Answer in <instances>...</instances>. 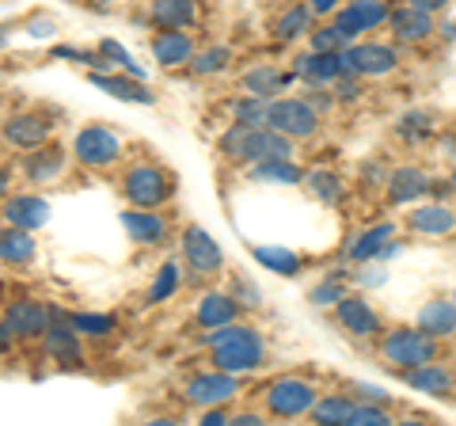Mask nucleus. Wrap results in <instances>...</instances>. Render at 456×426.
<instances>
[{"label":"nucleus","mask_w":456,"mask_h":426,"mask_svg":"<svg viewBox=\"0 0 456 426\" xmlns=\"http://www.w3.org/2000/svg\"><path fill=\"white\" fill-rule=\"evenodd\" d=\"M202 343L209 347V362L224 373H251L266 365V339L248 324H224L213 328Z\"/></svg>","instance_id":"obj_1"},{"label":"nucleus","mask_w":456,"mask_h":426,"mask_svg":"<svg viewBox=\"0 0 456 426\" xmlns=\"http://www.w3.org/2000/svg\"><path fill=\"white\" fill-rule=\"evenodd\" d=\"M380 358L399 373H407V369H419L437 358V339L426 335L419 324L415 328H392L380 339Z\"/></svg>","instance_id":"obj_2"},{"label":"nucleus","mask_w":456,"mask_h":426,"mask_svg":"<svg viewBox=\"0 0 456 426\" xmlns=\"http://www.w3.org/2000/svg\"><path fill=\"white\" fill-rule=\"evenodd\" d=\"M175 194V179L160 164H134L122 176V198L134 209H160Z\"/></svg>","instance_id":"obj_3"},{"label":"nucleus","mask_w":456,"mask_h":426,"mask_svg":"<svg viewBox=\"0 0 456 426\" xmlns=\"http://www.w3.org/2000/svg\"><path fill=\"white\" fill-rule=\"evenodd\" d=\"M320 400L316 385L308 377H274L270 385L263 389V407L270 411L274 419H301L312 411V404Z\"/></svg>","instance_id":"obj_4"},{"label":"nucleus","mask_w":456,"mask_h":426,"mask_svg":"<svg viewBox=\"0 0 456 426\" xmlns=\"http://www.w3.org/2000/svg\"><path fill=\"white\" fill-rule=\"evenodd\" d=\"M73 156H77V164L84 168H92V172H107V168H114L122 160V137L107 130V126H84V130L73 137Z\"/></svg>","instance_id":"obj_5"},{"label":"nucleus","mask_w":456,"mask_h":426,"mask_svg":"<svg viewBox=\"0 0 456 426\" xmlns=\"http://www.w3.org/2000/svg\"><path fill=\"white\" fill-rule=\"evenodd\" d=\"M179 244H183V263H187V271H191L194 282L224 274V255L217 248V240H213L202 225H187L183 236H179Z\"/></svg>","instance_id":"obj_6"},{"label":"nucleus","mask_w":456,"mask_h":426,"mask_svg":"<svg viewBox=\"0 0 456 426\" xmlns=\"http://www.w3.org/2000/svg\"><path fill=\"white\" fill-rule=\"evenodd\" d=\"M270 130H278L293 141H305L320 130V115L312 111V103L305 95H278L270 99Z\"/></svg>","instance_id":"obj_7"},{"label":"nucleus","mask_w":456,"mask_h":426,"mask_svg":"<svg viewBox=\"0 0 456 426\" xmlns=\"http://www.w3.org/2000/svg\"><path fill=\"white\" fill-rule=\"evenodd\" d=\"M46 358L65 365V369H80L84 365V347H80V332L73 328V316L50 305V328L42 335Z\"/></svg>","instance_id":"obj_8"},{"label":"nucleus","mask_w":456,"mask_h":426,"mask_svg":"<svg viewBox=\"0 0 456 426\" xmlns=\"http://www.w3.org/2000/svg\"><path fill=\"white\" fill-rule=\"evenodd\" d=\"M53 126H57V119H50L46 111H20V115L4 119V126H0V141H4L8 149L31 152V149L46 145V141L53 137Z\"/></svg>","instance_id":"obj_9"},{"label":"nucleus","mask_w":456,"mask_h":426,"mask_svg":"<svg viewBox=\"0 0 456 426\" xmlns=\"http://www.w3.org/2000/svg\"><path fill=\"white\" fill-rule=\"evenodd\" d=\"M191 407H217V404H232L240 396V373H224V369L213 365L209 373H198L187 381V389H183Z\"/></svg>","instance_id":"obj_10"},{"label":"nucleus","mask_w":456,"mask_h":426,"mask_svg":"<svg viewBox=\"0 0 456 426\" xmlns=\"http://www.w3.org/2000/svg\"><path fill=\"white\" fill-rule=\"evenodd\" d=\"M399 65L395 46H384V42H354V46L342 50V69L354 77H392Z\"/></svg>","instance_id":"obj_11"},{"label":"nucleus","mask_w":456,"mask_h":426,"mask_svg":"<svg viewBox=\"0 0 456 426\" xmlns=\"http://www.w3.org/2000/svg\"><path fill=\"white\" fill-rule=\"evenodd\" d=\"M388 16H392L388 0H350V4H342L335 12V23L342 31H350L354 38H362V35L380 31V27L388 23Z\"/></svg>","instance_id":"obj_12"},{"label":"nucleus","mask_w":456,"mask_h":426,"mask_svg":"<svg viewBox=\"0 0 456 426\" xmlns=\"http://www.w3.org/2000/svg\"><path fill=\"white\" fill-rule=\"evenodd\" d=\"M335 324L346 335L354 339H377L384 328H380V316H377V308L365 301V297L358 293H346L342 301L335 305Z\"/></svg>","instance_id":"obj_13"},{"label":"nucleus","mask_w":456,"mask_h":426,"mask_svg":"<svg viewBox=\"0 0 456 426\" xmlns=\"http://www.w3.org/2000/svg\"><path fill=\"white\" fill-rule=\"evenodd\" d=\"M65 164H69V149L57 145V141H46V145H38L23 156V176L35 187H46V183H57L65 176Z\"/></svg>","instance_id":"obj_14"},{"label":"nucleus","mask_w":456,"mask_h":426,"mask_svg":"<svg viewBox=\"0 0 456 426\" xmlns=\"http://www.w3.org/2000/svg\"><path fill=\"white\" fill-rule=\"evenodd\" d=\"M4 320H8V328L16 332L20 343H27V339H42L50 328V305L35 301V297H20V301L4 305Z\"/></svg>","instance_id":"obj_15"},{"label":"nucleus","mask_w":456,"mask_h":426,"mask_svg":"<svg viewBox=\"0 0 456 426\" xmlns=\"http://www.w3.org/2000/svg\"><path fill=\"white\" fill-rule=\"evenodd\" d=\"M88 80L99 92H107L110 99H122V103H152L156 92L145 84V77L134 73H110V69H92Z\"/></svg>","instance_id":"obj_16"},{"label":"nucleus","mask_w":456,"mask_h":426,"mask_svg":"<svg viewBox=\"0 0 456 426\" xmlns=\"http://www.w3.org/2000/svg\"><path fill=\"white\" fill-rule=\"evenodd\" d=\"M297 149H293V137H285L278 130H251L248 141H244V156H240V164H263V160H293Z\"/></svg>","instance_id":"obj_17"},{"label":"nucleus","mask_w":456,"mask_h":426,"mask_svg":"<svg viewBox=\"0 0 456 426\" xmlns=\"http://www.w3.org/2000/svg\"><path fill=\"white\" fill-rule=\"evenodd\" d=\"M388 27H392L395 42H407V46H419V42L434 38V31H437V23H434V12L411 8L407 0H403V4H399V8H392Z\"/></svg>","instance_id":"obj_18"},{"label":"nucleus","mask_w":456,"mask_h":426,"mask_svg":"<svg viewBox=\"0 0 456 426\" xmlns=\"http://www.w3.org/2000/svg\"><path fill=\"white\" fill-rule=\"evenodd\" d=\"M152 58L160 69H179V65H191L194 58V38L187 31H175V27H160L149 42Z\"/></svg>","instance_id":"obj_19"},{"label":"nucleus","mask_w":456,"mask_h":426,"mask_svg":"<svg viewBox=\"0 0 456 426\" xmlns=\"http://www.w3.org/2000/svg\"><path fill=\"white\" fill-rule=\"evenodd\" d=\"M407 229L419 233V236H449L456 233V209L449 202H415L407 217Z\"/></svg>","instance_id":"obj_20"},{"label":"nucleus","mask_w":456,"mask_h":426,"mask_svg":"<svg viewBox=\"0 0 456 426\" xmlns=\"http://www.w3.org/2000/svg\"><path fill=\"white\" fill-rule=\"evenodd\" d=\"M388 202L392 206H415L422 202L426 194H430V176L422 172V168L415 164H403V168H395V172L388 176Z\"/></svg>","instance_id":"obj_21"},{"label":"nucleus","mask_w":456,"mask_h":426,"mask_svg":"<svg viewBox=\"0 0 456 426\" xmlns=\"http://www.w3.org/2000/svg\"><path fill=\"white\" fill-rule=\"evenodd\" d=\"M293 73L305 84H335L346 69H342V53H320V50H305L293 58Z\"/></svg>","instance_id":"obj_22"},{"label":"nucleus","mask_w":456,"mask_h":426,"mask_svg":"<svg viewBox=\"0 0 456 426\" xmlns=\"http://www.w3.org/2000/svg\"><path fill=\"white\" fill-rule=\"evenodd\" d=\"M0 217L8 225H20V229H42V225L50 221V202L38 194H8L4 198V209H0Z\"/></svg>","instance_id":"obj_23"},{"label":"nucleus","mask_w":456,"mask_h":426,"mask_svg":"<svg viewBox=\"0 0 456 426\" xmlns=\"http://www.w3.org/2000/svg\"><path fill=\"white\" fill-rule=\"evenodd\" d=\"M122 229L130 233L134 244L141 248H160L164 240H167V221L160 217V213H152V209H126L122 213Z\"/></svg>","instance_id":"obj_24"},{"label":"nucleus","mask_w":456,"mask_h":426,"mask_svg":"<svg viewBox=\"0 0 456 426\" xmlns=\"http://www.w3.org/2000/svg\"><path fill=\"white\" fill-rule=\"evenodd\" d=\"M297 80V73L289 69H278V65H251L244 77H240V88L244 92H251V95H263V99H278V95H285V88Z\"/></svg>","instance_id":"obj_25"},{"label":"nucleus","mask_w":456,"mask_h":426,"mask_svg":"<svg viewBox=\"0 0 456 426\" xmlns=\"http://www.w3.org/2000/svg\"><path fill=\"white\" fill-rule=\"evenodd\" d=\"M194 320H198V328H224V324H236L240 320V301L232 293H221V290H213V293H202V301H198V312H194Z\"/></svg>","instance_id":"obj_26"},{"label":"nucleus","mask_w":456,"mask_h":426,"mask_svg":"<svg viewBox=\"0 0 456 426\" xmlns=\"http://www.w3.org/2000/svg\"><path fill=\"white\" fill-rule=\"evenodd\" d=\"M392 236H395V225H392V221H380V225H373V229L350 236L346 248H342V255H346V259H354V263H377L380 251L388 248Z\"/></svg>","instance_id":"obj_27"},{"label":"nucleus","mask_w":456,"mask_h":426,"mask_svg":"<svg viewBox=\"0 0 456 426\" xmlns=\"http://www.w3.org/2000/svg\"><path fill=\"white\" fill-rule=\"evenodd\" d=\"M38 244L31 229H20V225H0V263L4 266H27L35 263Z\"/></svg>","instance_id":"obj_28"},{"label":"nucleus","mask_w":456,"mask_h":426,"mask_svg":"<svg viewBox=\"0 0 456 426\" xmlns=\"http://www.w3.org/2000/svg\"><path fill=\"white\" fill-rule=\"evenodd\" d=\"M403 385L415 389V392H426V396H449V392L456 389V377H452L449 365H441V362L434 358V362H426V365H419V369H407V373H403Z\"/></svg>","instance_id":"obj_29"},{"label":"nucleus","mask_w":456,"mask_h":426,"mask_svg":"<svg viewBox=\"0 0 456 426\" xmlns=\"http://www.w3.org/2000/svg\"><path fill=\"white\" fill-rule=\"evenodd\" d=\"M419 328L434 339H452L456 335V297H434L419 308Z\"/></svg>","instance_id":"obj_30"},{"label":"nucleus","mask_w":456,"mask_h":426,"mask_svg":"<svg viewBox=\"0 0 456 426\" xmlns=\"http://www.w3.org/2000/svg\"><path fill=\"white\" fill-rule=\"evenodd\" d=\"M149 20L156 27H175V31H187V27H194V20H198V4H194V0H152Z\"/></svg>","instance_id":"obj_31"},{"label":"nucleus","mask_w":456,"mask_h":426,"mask_svg":"<svg viewBox=\"0 0 456 426\" xmlns=\"http://www.w3.org/2000/svg\"><path fill=\"white\" fill-rule=\"evenodd\" d=\"M248 179L274 183V187H297V183H305V168L297 160H263V164H251Z\"/></svg>","instance_id":"obj_32"},{"label":"nucleus","mask_w":456,"mask_h":426,"mask_svg":"<svg viewBox=\"0 0 456 426\" xmlns=\"http://www.w3.org/2000/svg\"><path fill=\"white\" fill-rule=\"evenodd\" d=\"M251 255H255V263H263L266 271H274V274H301V266H305V259L297 251H289V248H278V244H255L251 248Z\"/></svg>","instance_id":"obj_33"},{"label":"nucleus","mask_w":456,"mask_h":426,"mask_svg":"<svg viewBox=\"0 0 456 426\" xmlns=\"http://www.w3.org/2000/svg\"><path fill=\"white\" fill-rule=\"evenodd\" d=\"M228 115H232V122H240V126H251V130H263V126L270 122V99L244 92L240 99H232V103H228Z\"/></svg>","instance_id":"obj_34"},{"label":"nucleus","mask_w":456,"mask_h":426,"mask_svg":"<svg viewBox=\"0 0 456 426\" xmlns=\"http://www.w3.org/2000/svg\"><path fill=\"white\" fill-rule=\"evenodd\" d=\"M354 404L358 400H350V396H323V400L312 404V422H320V426H350V415H354Z\"/></svg>","instance_id":"obj_35"},{"label":"nucleus","mask_w":456,"mask_h":426,"mask_svg":"<svg viewBox=\"0 0 456 426\" xmlns=\"http://www.w3.org/2000/svg\"><path fill=\"white\" fill-rule=\"evenodd\" d=\"M312 27H316V12H312L308 4H297V8L285 12V16H278V23H274V38H281V42L308 38V35H312Z\"/></svg>","instance_id":"obj_36"},{"label":"nucleus","mask_w":456,"mask_h":426,"mask_svg":"<svg viewBox=\"0 0 456 426\" xmlns=\"http://www.w3.org/2000/svg\"><path fill=\"white\" fill-rule=\"evenodd\" d=\"M305 187L320 206H335V202H342L346 183H342L335 172H327V168H316V172H305Z\"/></svg>","instance_id":"obj_37"},{"label":"nucleus","mask_w":456,"mask_h":426,"mask_svg":"<svg viewBox=\"0 0 456 426\" xmlns=\"http://www.w3.org/2000/svg\"><path fill=\"white\" fill-rule=\"evenodd\" d=\"M354 42H358V38H354L350 31H342L335 20L327 27H312V35H308V46L320 50V53H342L346 46H354Z\"/></svg>","instance_id":"obj_38"},{"label":"nucleus","mask_w":456,"mask_h":426,"mask_svg":"<svg viewBox=\"0 0 456 426\" xmlns=\"http://www.w3.org/2000/svg\"><path fill=\"white\" fill-rule=\"evenodd\" d=\"M179 286H183V266L175 259H167L160 271H156V282H152L149 293H145V305H164Z\"/></svg>","instance_id":"obj_39"},{"label":"nucleus","mask_w":456,"mask_h":426,"mask_svg":"<svg viewBox=\"0 0 456 426\" xmlns=\"http://www.w3.org/2000/svg\"><path fill=\"white\" fill-rule=\"evenodd\" d=\"M232 61V50L228 46H209L202 53H194L191 58V73L194 77H213V73H221V69Z\"/></svg>","instance_id":"obj_40"},{"label":"nucleus","mask_w":456,"mask_h":426,"mask_svg":"<svg viewBox=\"0 0 456 426\" xmlns=\"http://www.w3.org/2000/svg\"><path fill=\"white\" fill-rule=\"evenodd\" d=\"M73 316V328L80 335H92V339H103L114 332V316H103V312H69Z\"/></svg>","instance_id":"obj_41"},{"label":"nucleus","mask_w":456,"mask_h":426,"mask_svg":"<svg viewBox=\"0 0 456 426\" xmlns=\"http://www.w3.org/2000/svg\"><path fill=\"white\" fill-rule=\"evenodd\" d=\"M342 297H346V282H342L338 274H331V278H323V282H316V286L308 290V301L316 305V308H327V305H338Z\"/></svg>","instance_id":"obj_42"},{"label":"nucleus","mask_w":456,"mask_h":426,"mask_svg":"<svg viewBox=\"0 0 456 426\" xmlns=\"http://www.w3.org/2000/svg\"><path fill=\"white\" fill-rule=\"evenodd\" d=\"M430 130H434V119L426 115V111H407V115L395 122V134L403 141H422Z\"/></svg>","instance_id":"obj_43"},{"label":"nucleus","mask_w":456,"mask_h":426,"mask_svg":"<svg viewBox=\"0 0 456 426\" xmlns=\"http://www.w3.org/2000/svg\"><path fill=\"white\" fill-rule=\"evenodd\" d=\"M392 422H395V419L388 415V407H384V404H369V400L354 404L350 426H392Z\"/></svg>","instance_id":"obj_44"},{"label":"nucleus","mask_w":456,"mask_h":426,"mask_svg":"<svg viewBox=\"0 0 456 426\" xmlns=\"http://www.w3.org/2000/svg\"><path fill=\"white\" fill-rule=\"evenodd\" d=\"M248 134H251V126L232 122V126H228V130L217 137V152L228 156V160H240V156H244V141H248Z\"/></svg>","instance_id":"obj_45"},{"label":"nucleus","mask_w":456,"mask_h":426,"mask_svg":"<svg viewBox=\"0 0 456 426\" xmlns=\"http://www.w3.org/2000/svg\"><path fill=\"white\" fill-rule=\"evenodd\" d=\"M228 293L240 301V308H259L263 305V290L255 286L248 274H232V286H228Z\"/></svg>","instance_id":"obj_46"},{"label":"nucleus","mask_w":456,"mask_h":426,"mask_svg":"<svg viewBox=\"0 0 456 426\" xmlns=\"http://www.w3.org/2000/svg\"><path fill=\"white\" fill-rule=\"evenodd\" d=\"M99 53H103V58H107L110 65H118L122 73L145 77V73H141V69H137V61L130 58V53H126V46H118V42H114V38H103V42H99Z\"/></svg>","instance_id":"obj_47"},{"label":"nucleus","mask_w":456,"mask_h":426,"mask_svg":"<svg viewBox=\"0 0 456 426\" xmlns=\"http://www.w3.org/2000/svg\"><path fill=\"white\" fill-rule=\"evenodd\" d=\"M365 77H354V73H342L335 84H331V92H335V99L338 103H358V99L365 95V84H362Z\"/></svg>","instance_id":"obj_48"},{"label":"nucleus","mask_w":456,"mask_h":426,"mask_svg":"<svg viewBox=\"0 0 456 426\" xmlns=\"http://www.w3.org/2000/svg\"><path fill=\"white\" fill-rule=\"evenodd\" d=\"M388 168H380V164H373V160H369V164H362V183H365V187L369 191H377V187H388Z\"/></svg>","instance_id":"obj_49"},{"label":"nucleus","mask_w":456,"mask_h":426,"mask_svg":"<svg viewBox=\"0 0 456 426\" xmlns=\"http://www.w3.org/2000/svg\"><path fill=\"white\" fill-rule=\"evenodd\" d=\"M202 426H224V422H232V411H228V404H217V407H202Z\"/></svg>","instance_id":"obj_50"},{"label":"nucleus","mask_w":456,"mask_h":426,"mask_svg":"<svg viewBox=\"0 0 456 426\" xmlns=\"http://www.w3.org/2000/svg\"><path fill=\"white\" fill-rule=\"evenodd\" d=\"M354 392H358L362 396V400H369V404H384V407H388L392 404V396L388 392H384V389H377V385H350Z\"/></svg>","instance_id":"obj_51"},{"label":"nucleus","mask_w":456,"mask_h":426,"mask_svg":"<svg viewBox=\"0 0 456 426\" xmlns=\"http://www.w3.org/2000/svg\"><path fill=\"white\" fill-rule=\"evenodd\" d=\"M354 278H358V282H362V286H380V282H384V278H388V274H384V271H377V266H362V271H358V274H354Z\"/></svg>","instance_id":"obj_52"},{"label":"nucleus","mask_w":456,"mask_h":426,"mask_svg":"<svg viewBox=\"0 0 456 426\" xmlns=\"http://www.w3.org/2000/svg\"><path fill=\"white\" fill-rule=\"evenodd\" d=\"M27 31H31L35 38H42V35H53V20H50V16H35L31 23H27Z\"/></svg>","instance_id":"obj_53"},{"label":"nucleus","mask_w":456,"mask_h":426,"mask_svg":"<svg viewBox=\"0 0 456 426\" xmlns=\"http://www.w3.org/2000/svg\"><path fill=\"white\" fill-rule=\"evenodd\" d=\"M308 8L316 12V16H335V12L342 8V0H308Z\"/></svg>","instance_id":"obj_54"},{"label":"nucleus","mask_w":456,"mask_h":426,"mask_svg":"<svg viewBox=\"0 0 456 426\" xmlns=\"http://www.w3.org/2000/svg\"><path fill=\"white\" fill-rule=\"evenodd\" d=\"M16 343H20V339H16V332H12V328H8V320L0 316V354H8L12 347H16Z\"/></svg>","instance_id":"obj_55"},{"label":"nucleus","mask_w":456,"mask_h":426,"mask_svg":"<svg viewBox=\"0 0 456 426\" xmlns=\"http://www.w3.org/2000/svg\"><path fill=\"white\" fill-rule=\"evenodd\" d=\"M232 426H263L259 411H232Z\"/></svg>","instance_id":"obj_56"},{"label":"nucleus","mask_w":456,"mask_h":426,"mask_svg":"<svg viewBox=\"0 0 456 426\" xmlns=\"http://www.w3.org/2000/svg\"><path fill=\"white\" fill-rule=\"evenodd\" d=\"M411 8H422V12H445L449 0H407Z\"/></svg>","instance_id":"obj_57"},{"label":"nucleus","mask_w":456,"mask_h":426,"mask_svg":"<svg viewBox=\"0 0 456 426\" xmlns=\"http://www.w3.org/2000/svg\"><path fill=\"white\" fill-rule=\"evenodd\" d=\"M8 187H12V176H8V168H0V206H4V198H8Z\"/></svg>","instance_id":"obj_58"},{"label":"nucleus","mask_w":456,"mask_h":426,"mask_svg":"<svg viewBox=\"0 0 456 426\" xmlns=\"http://www.w3.org/2000/svg\"><path fill=\"white\" fill-rule=\"evenodd\" d=\"M441 152H445V156H456V137H452V134L441 137Z\"/></svg>","instance_id":"obj_59"},{"label":"nucleus","mask_w":456,"mask_h":426,"mask_svg":"<svg viewBox=\"0 0 456 426\" xmlns=\"http://www.w3.org/2000/svg\"><path fill=\"white\" fill-rule=\"evenodd\" d=\"M445 38H456V20H452V23H445Z\"/></svg>","instance_id":"obj_60"},{"label":"nucleus","mask_w":456,"mask_h":426,"mask_svg":"<svg viewBox=\"0 0 456 426\" xmlns=\"http://www.w3.org/2000/svg\"><path fill=\"white\" fill-rule=\"evenodd\" d=\"M4 42H8V31H4V27H0V46H4Z\"/></svg>","instance_id":"obj_61"},{"label":"nucleus","mask_w":456,"mask_h":426,"mask_svg":"<svg viewBox=\"0 0 456 426\" xmlns=\"http://www.w3.org/2000/svg\"><path fill=\"white\" fill-rule=\"evenodd\" d=\"M449 179H452V191H456V168H452V176H449Z\"/></svg>","instance_id":"obj_62"},{"label":"nucleus","mask_w":456,"mask_h":426,"mask_svg":"<svg viewBox=\"0 0 456 426\" xmlns=\"http://www.w3.org/2000/svg\"><path fill=\"white\" fill-rule=\"evenodd\" d=\"M0 316H4V305H0Z\"/></svg>","instance_id":"obj_63"}]
</instances>
